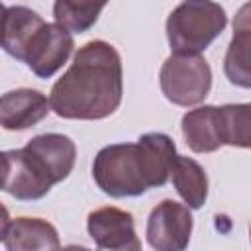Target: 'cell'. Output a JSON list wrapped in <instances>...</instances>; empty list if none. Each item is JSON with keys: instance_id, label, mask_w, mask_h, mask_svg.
Returning <instances> with one entry per match:
<instances>
[{"instance_id": "obj_15", "label": "cell", "mask_w": 251, "mask_h": 251, "mask_svg": "<svg viewBox=\"0 0 251 251\" xmlns=\"http://www.w3.org/2000/svg\"><path fill=\"white\" fill-rule=\"evenodd\" d=\"M108 0H55L53 18L71 33H84L96 24Z\"/></svg>"}, {"instance_id": "obj_6", "label": "cell", "mask_w": 251, "mask_h": 251, "mask_svg": "<svg viewBox=\"0 0 251 251\" xmlns=\"http://www.w3.org/2000/svg\"><path fill=\"white\" fill-rule=\"evenodd\" d=\"M192 233V214L186 204L175 200L159 202L147 218V243L157 251H180Z\"/></svg>"}, {"instance_id": "obj_13", "label": "cell", "mask_w": 251, "mask_h": 251, "mask_svg": "<svg viewBox=\"0 0 251 251\" xmlns=\"http://www.w3.org/2000/svg\"><path fill=\"white\" fill-rule=\"evenodd\" d=\"M180 127L186 145L194 153H212L224 145L218 127V106H200L186 112Z\"/></svg>"}, {"instance_id": "obj_19", "label": "cell", "mask_w": 251, "mask_h": 251, "mask_svg": "<svg viewBox=\"0 0 251 251\" xmlns=\"http://www.w3.org/2000/svg\"><path fill=\"white\" fill-rule=\"evenodd\" d=\"M249 239H251V226H249Z\"/></svg>"}, {"instance_id": "obj_12", "label": "cell", "mask_w": 251, "mask_h": 251, "mask_svg": "<svg viewBox=\"0 0 251 251\" xmlns=\"http://www.w3.org/2000/svg\"><path fill=\"white\" fill-rule=\"evenodd\" d=\"M2 190L16 200L31 202L49 194V186L31 171L22 149H10L2 153Z\"/></svg>"}, {"instance_id": "obj_16", "label": "cell", "mask_w": 251, "mask_h": 251, "mask_svg": "<svg viewBox=\"0 0 251 251\" xmlns=\"http://www.w3.org/2000/svg\"><path fill=\"white\" fill-rule=\"evenodd\" d=\"M218 127L224 145L251 149V104L218 106Z\"/></svg>"}, {"instance_id": "obj_17", "label": "cell", "mask_w": 251, "mask_h": 251, "mask_svg": "<svg viewBox=\"0 0 251 251\" xmlns=\"http://www.w3.org/2000/svg\"><path fill=\"white\" fill-rule=\"evenodd\" d=\"M227 80L239 88H251V29H233L224 59Z\"/></svg>"}, {"instance_id": "obj_11", "label": "cell", "mask_w": 251, "mask_h": 251, "mask_svg": "<svg viewBox=\"0 0 251 251\" xmlns=\"http://www.w3.org/2000/svg\"><path fill=\"white\" fill-rule=\"evenodd\" d=\"M45 24L47 22H43V18L31 8L6 6L2 20V49L10 57L25 63L29 47Z\"/></svg>"}, {"instance_id": "obj_7", "label": "cell", "mask_w": 251, "mask_h": 251, "mask_svg": "<svg viewBox=\"0 0 251 251\" xmlns=\"http://www.w3.org/2000/svg\"><path fill=\"white\" fill-rule=\"evenodd\" d=\"M86 229L98 249L139 251L141 241L135 233L133 216L126 210L106 206L88 214Z\"/></svg>"}, {"instance_id": "obj_14", "label": "cell", "mask_w": 251, "mask_h": 251, "mask_svg": "<svg viewBox=\"0 0 251 251\" xmlns=\"http://www.w3.org/2000/svg\"><path fill=\"white\" fill-rule=\"evenodd\" d=\"M171 178L176 192L180 194V198L190 210H198L206 204L208 176L198 161L186 155H176L171 169Z\"/></svg>"}, {"instance_id": "obj_18", "label": "cell", "mask_w": 251, "mask_h": 251, "mask_svg": "<svg viewBox=\"0 0 251 251\" xmlns=\"http://www.w3.org/2000/svg\"><path fill=\"white\" fill-rule=\"evenodd\" d=\"M233 29H251V0L237 10L233 18Z\"/></svg>"}, {"instance_id": "obj_10", "label": "cell", "mask_w": 251, "mask_h": 251, "mask_svg": "<svg viewBox=\"0 0 251 251\" xmlns=\"http://www.w3.org/2000/svg\"><path fill=\"white\" fill-rule=\"evenodd\" d=\"M51 102L47 96L33 88L10 90L0 100V124L8 131H20L39 124L49 112Z\"/></svg>"}, {"instance_id": "obj_3", "label": "cell", "mask_w": 251, "mask_h": 251, "mask_svg": "<svg viewBox=\"0 0 251 251\" xmlns=\"http://www.w3.org/2000/svg\"><path fill=\"white\" fill-rule=\"evenodd\" d=\"M227 14L214 0H182L167 18L173 53H202L226 29Z\"/></svg>"}, {"instance_id": "obj_9", "label": "cell", "mask_w": 251, "mask_h": 251, "mask_svg": "<svg viewBox=\"0 0 251 251\" xmlns=\"http://www.w3.org/2000/svg\"><path fill=\"white\" fill-rule=\"evenodd\" d=\"M0 235L8 251H51L61 247L59 233L53 224L41 218L8 220L6 210Z\"/></svg>"}, {"instance_id": "obj_1", "label": "cell", "mask_w": 251, "mask_h": 251, "mask_svg": "<svg viewBox=\"0 0 251 251\" xmlns=\"http://www.w3.org/2000/svg\"><path fill=\"white\" fill-rule=\"evenodd\" d=\"M124 94L122 59L114 45L94 39L73 57L67 73L53 84L49 102L65 120H102L112 116Z\"/></svg>"}, {"instance_id": "obj_2", "label": "cell", "mask_w": 251, "mask_h": 251, "mask_svg": "<svg viewBox=\"0 0 251 251\" xmlns=\"http://www.w3.org/2000/svg\"><path fill=\"white\" fill-rule=\"evenodd\" d=\"M176 159L175 141L167 133H143L135 143L102 147L92 163L96 186L112 198L141 196L167 184Z\"/></svg>"}, {"instance_id": "obj_8", "label": "cell", "mask_w": 251, "mask_h": 251, "mask_svg": "<svg viewBox=\"0 0 251 251\" xmlns=\"http://www.w3.org/2000/svg\"><path fill=\"white\" fill-rule=\"evenodd\" d=\"M73 47L75 41L69 29L59 24H45L27 51L25 65L35 76L49 78L67 63Z\"/></svg>"}, {"instance_id": "obj_4", "label": "cell", "mask_w": 251, "mask_h": 251, "mask_svg": "<svg viewBox=\"0 0 251 251\" xmlns=\"http://www.w3.org/2000/svg\"><path fill=\"white\" fill-rule=\"evenodd\" d=\"M159 80L169 102L188 108L208 96L212 88V69L200 53H173L165 59Z\"/></svg>"}, {"instance_id": "obj_5", "label": "cell", "mask_w": 251, "mask_h": 251, "mask_svg": "<svg viewBox=\"0 0 251 251\" xmlns=\"http://www.w3.org/2000/svg\"><path fill=\"white\" fill-rule=\"evenodd\" d=\"M24 157L31 171L49 186L65 180L76 161L75 141L63 133H41L31 137L25 147H22Z\"/></svg>"}]
</instances>
